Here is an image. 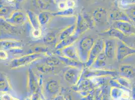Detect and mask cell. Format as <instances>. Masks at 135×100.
<instances>
[{
	"label": "cell",
	"mask_w": 135,
	"mask_h": 100,
	"mask_svg": "<svg viewBox=\"0 0 135 100\" xmlns=\"http://www.w3.org/2000/svg\"><path fill=\"white\" fill-rule=\"evenodd\" d=\"M94 43V40L90 37H85L77 42L76 48L78 54L80 61L83 63H86L87 61Z\"/></svg>",
	"instance_id": "6da1fadb"
},
{
	"label": "cell",
	"mask_w": 135,
	"mask_h": 100,
	"mask_svg": "<svg viewBox=\"0 0 135 100\" xmlns=\"http://www.w3.org/2000/svg\"><path fill=\"white\" fill-rule=\"evenodd\" d=\"M42 57H43L42 54L36 53L26 55L20 58H15L13 59L11 62L10 67L12 69H15L20 67H23L35 61Z\"/></svg>",
	"instance_id": "7a4b0ae2"
},
{
	"label": "cell",
	"mask_w": 135,
	"mask_h": 100,
	"mask_svg": "<svg viewBox=\"0 0 135 100\" xmlns=\"http://www.w3.org/2000/svg\"><path fill=\"white\" fill-rule=\"evenodd\" d=\"M103 48V44L101 40H98L95 42L90 51L88 59L85 63L86 67H90L93 65L96 59L101 54Z\"/></svg>",
	"instance_id": "3957f363"
},
{
	"label": "cell",
	"mask_w": 135,
	"mask_h": 100,
	"mask_svg": "<svg viewBox=\"0 0 135 100\" xmlns=\"http://www.w3.org/2000/svg\"><path fill=\"white\" fill-rule=\"evenodd\" d=\"M81 69L71 68L65 73V78L69 83L74 84L76 83L81 74Z\"/></svg>",
	"instance_id": "277c9868"
},
{
	"label": "cell",
	"mask_w": 135,
	"mask_h": 100,
	"mask_svg": "<svg viewBox=\"0 0 135 100\" xmlns=\"http://www.w3.org/2000/svg\"><path fill=\"white\" fill-rule=\"evenodd\" d=\"M90 25L89 21L87 18H85V17L81 15H79L76 24V31L75 34L79 36L81 34L83 33L90 28Z\"/></svg>",
	"instance_id": "5b68a950"
},
{
	"label": "cell",
	"mask_w": 135,
	"mask_h": 100,
	"mask_svg": "<svg viewBox=\"0 0 135 100\" xmlns=\"http://www.w3.org/2000/svg\"><path fill=\"white\" fill-rule=\"evenodd\" d=\"M25 15L22 12L16 11L14 12L10 17L7 19L6 21L12 25L16 26L17 25L22 24L25 22Z\"/></svg>",
	"instance_id": "8992f818"
},
{
	"label": "cell",
	"mask_w": 135,
	"mask_h": 100,
	"mask_svg": "<svg viewBox=\"0 0 135 100\" xmlns=\"http://www.w3.org/2000/svg\"><path fill=\"white\" fill-rule=\"evenodd\" d=\"M62 53L64 57L76 61L81 62L79 59L76 46L75 45H71L64 48L62 50Z\"/></svg>",
	"instance_id": "52a82bcc"
},
{
	"label": "cell",
	"mask_w": 135,
	"mask_h": 100,
	"mask_svg": "<svg viewBox=\"0 0 135 100\" xmlns=\"http://www.w3.org/2000/svg\"><path fill=\"white\" fill-rule=\"evenodd\" d=\"M22 45L20 42L16 40H5L1 41V47L4 50L19 49L22 47Z\"/></svg>",
	"instance_id": "ba28073f"
},
{
	"label": "cell",
	"mask_w": 135,
	"mask_h": 100,
	"mask_svg": "<svg viewBox=\"0 0 135 100\" xmlns=\"http://www.w3.org/2000/svg\"><path fill=\"white\" fill-rule=\"evenodd\" d=\"M79 36L76 34H75L61 41L56 46V49L62 50L66 47L72 45L74 43L77 41Z\"/></svg>",
	"instance_id": "9c48e42d"
},
{
	"label": "cell",
	"mask_w": 135,
	"mask_h": 100,
	"mask_svg": "<svg viewBox=\"0 0 135 100\" xmlns=\"http://www.w3.org/2000/svg\"><path fill=\"white\" fill-rule=\"evenodd\" d=\"M59 58L60 60L72 68H76L79 69H82L83 66V63L81 62L76 61L70 58H67L64 56H59Z\"/></svg>",
	"instance_id": "30bf717a"
},
{
	"label": "cell",
	"mask_w": 135,
	"mask_h": 100,
	"mask_svg": "<svg viewBox=\"0 0 135 100\" xmlns=\"http://www.w3.org/2000/svg\"><path fill=\"white\" fill-rule=\"evenodd\" d=\"M27 14L28 16L29 20L33 29H40L41 25L39 21L38 16H37L33 12L29 10L27 11Z\"/></svg>",
	"instance_id": "8fae6325"
},
{
	"label": "cell",
	"mask_w": 135,
	"mask_h": 100,
	"mask_svg": "<svg viewBox=\"0 0 135 100\" xmlns=\"http://www.w3.org/2000/svg\"><path fill=\"white\" fill-rule=\"evenodd\" d=\"M107 12L103 8H99L93 13V18L96 22H103L106 20Z\"/></svg>",
	"instance_id": "7c38bea8"
},
{
	"label": "cell",
	"mask_w": 135,
	"mask_h": 100,
	"mask_svg": "<svg viewBox=\"0 0 135 100\" xmlns=\"http://www.w3.org/2000/svg\"><path fill=\"white\" fill-rule=\"evenodd\" d=\"M76 31V25H73L64 30L60 36V40L62 41L74 35Z\"/></svg>",
	"instance_id": "4fadbf2b"
},
{
	"label": "cell",
	"mask_w": 135,
	"mask_h": 100,
	"mask_svg": "<svg viewBox=\"0 0 135 100\" xmlns=\"http://www.w3.org/2000/svg\"><path fill=\"white\" fill-rule=\"evenodd\" d=\"M1 25L4 30H6V31L9 33H15L17 30V29H15V26L12 25L6 21L3 20L2 19V20L1 19Z\"/></svg>",
	"instance_id": "5bb4252c"
},
{
	"label": "cell",
	"mask_w": 135,
	"mask_h": 100,
	"mask_svg": "<svg viewBox=\"0 0 135 100\" xmlns=\"http://www.w3.org/2000/svg\"><path fill=\"white\" fill-rule=\"evenodd\" d=\"M38 17L41 26L48 23L51 19V15L46 12L41 13Z\"/></svg>",
	"instance_id": "9a60e30c"
},
{
	"label": "cell",
	"mask_w": 135,
	"mask_h": 100,
	"mask_svg": "<svg viewBox=\"0 0 135 100\" xmlns=\"http://www.w3.org/2000/svg\"><path fill=\"white\" fill-rule=\"evenodd\" d=\"M104 60L105 56L104 54L101 53L96 59L95 61L92 65V67L93 68H98L103 66L104 64Z\"/></svg>",
	"instance_id": "2e32d148"
},
{
	"label": "cell",
	"mask_w": 135,
	"mask_h": 100,
	"mask_svg": "<svg viewBox=\"0 0 135 100\" xmlns=\"http://www.w3.org/2000/svg\"><path fill=\"white\" fill-rule=\"evenodd\" d=\"M118 6L124 9L128 6L135 4V0H115Z\"/></svg>",
	"instance_id": "e0dca14e"
},
{
	"label": "cell",
	"mask_w": 135,
	"mask_h": 100,
	"mask_svg": "<svg viewBox=\"0 0 135 100\" xmlns=\"http://www.w3.org/2000/svg\"><path fill=\"white\" fill-rule=\"evenodd\" d=\"M45 61L46 64L51 67H55L61 62V61L60 60L59 58H57L54 56H51L47 58Z\"/></svg>",
	"instance_id": "ac0fdd59"
},
{
	"label": "cell",
	"mask_w": 135,
	"mask_h": 100,
	"mask_svg": "<svg viewBox=\"0 0 135 100\" xmlns=\"http://www.w3.org/2000/svg\"><path fill=\"white\" fill-rule=\"evenodd\" d=\"M125 13L133 20H135V4L127 7L124 9Z\"/></svg>",
	"instance_id": "d6986e66"
},
{
	"label": "cell",
	"mask_w": 135,
	"mask_h": 100,
	"mask_svg": "<svg viewBox=\"0 0 135 100\" xmlns=\"http://www.w3.org/2000/svg\"><path fill=\"white\" fill-rule=\"evenodd\" d=\"M56 37L54 34L49 33L47 34L44 38V42L47 44H54L56 42Z\"/></svg>",
	"instance_id": "ffe728a7"
},
{
	"label": "cell",
	"mask_w": 135,
	"mask_h": 100,
	"mask_svg": "<svg viewBox=\"0 0 135 100\" xmlns=\"http://www.w3.org/2000/svg\"><path fill=\"white\" fill-rule=\"evenodd\" d=\"M113 53V45L111 41H108L105 44V54L109 57H112Z\"/></svg>",
	"instance_id": "44dd1931"
},
{
	"label": "cell",
	"mask_w": 135,
	"mask_h": 100,
	"mask_svg": "<svg viewBox=\"0 0 135 100\" xmlns=\"http://www.w3.org/2000/svg\"><path fill=\"white\" fill-rule=\"evenodd\" d=\"M54 67H51L46 64L43 65H37V68L39 70V71L43 73L50 72L54 69Z\"/></svg>",
	"instance_id": "7402d4cb"
},
{
	"label": "cell",
	"mask_w": 135,
	"mask_h": 100,
	"mask_svg": "<svg viewBox=\"0 0 135 100\" xmlns=\"http://www.w3.org/2000/svg\"><path fill=\"white\" fill-rule=\"evenodd\" d=\"M74 13L73 8H69L66 10L61 11L57 12L56 13L53 14L54 15H58V16H70L72 15Z\"/></svg>",
	"instance_id": "603a6c76"
},
{
	"label": "cell",
	"mask_w": 135,
	"mask_h": 100,
	"mask_svg": "<svg viewBox=\"0 0 135 100\" xmlns=\"http://www.w3.org/2000/svg\"><path fill=\"white\" fill-rule=\"evenodd\" d=\"M32 35L33 36V37L35 38H37L40 37L41 35V29H34L33 31H32Z\"/></svg>",
	"instance_id": "cb8c5ba5"
},
{
	"label": "cell",
	"mask_w": 135,
	"mask_h": 100,
	"mask_svg": "<svg viewBox=\"0 0 135 100\" xmlns=\"http://www.w3.org/2000/svg\"><path fill=\"white\" fill-rule=\"evenodd\" d=\"M10 8L8 7L5 6L2 7L1 9V15H8L10 12Z\"/></svg>",
	"instance_id": "d4e9b609"
},
{
	"label": "cell",
	"mask_w": 135,
	"mask_h": 100,
	"mask_svg": "<svg viewBox=\"0 0 135 100\" xmlns=\"http://www.w3.org/2000/svg\"><path fill=\"white\" fill-rule=\"evenodd\" d=\"M58 7H59V8L61 10V11H63V10H66L68 9L66 1L65 2H64V1L60 2L58 4Z\"/></svg>",
	"instance_id": "484cf974"
},
{
	"label": "cell",
	"mask_w": 135,
	"mask_h": 100,
	"mask_svg": "<svg viewBox=\"0 0 135 100\" xmlns=\"http://www.w3.org/2000/svg\"><path fill=\"white\" fill-rule=\"evenodd\" d=\"M2 100H19L16 98L12 97L11 95L8 94H4L2 96Z\"/></svg>",
	"instance_id": "4316f807"
},
{
	"label": "cell",
	"mask_w": 135,
	"mask_h": 100,
	"mask_svg": "<svg viewBox=\"0 0 135 100\" xmlns=\"http://www.w3.org/2000/svg\"><path fill=\"white\" fill-rule=\"evenodd\" d=\"M8 58V55L5 50H1V59L6 60Z\"/></svg>",
	"instance_id": "83f0119b"
},
{
	"label": "cell",
	"mask_w": 135,
	"mask_h": 100,
	"mask_svg": "<svg viewBox=\"0 0 135 100\" xmlns=\"http://www.w3.org/2000/svg\"><path fill=\"white\" fill-rule=\"evenodd\" d=\"M68 8H73L75 5V1L73 0H67L66 1Z\"/></svg>",
	"instance_id": "f1b7e54d"
},
{
	"label": "cell",
	"mask_w": 135,
	"mask_h": 100,
	"mask_svg": "<svg viewBox=\"0 0 135 100\" xmlns=\"http://www.w3.org/2000/svg\"><path fill=\"white\" fill-rule=\"evenodd\" d=\"M42 1H44V2H45L46 3H47V2H51V0H42Z\"/></svg>",
	"instance_id": "f546056e"
},
{
	"label": "cell",
	"mask_w": 135,
	"mask_h": 100,
	"mask_svg": "<svg viewBox=\"0 0 135 100\" xmlns=\"http://www.w3.org/2000/svg\"><path fill=\"white\" fill-rule=\"evenodd\" d=\"M8 2H13L14 0H7Z\"/></svg>",
	"instance_id": "4dcf8cb0"
},
{
	"label": "cell",
	"mask_w": 135,
	"mask_h": 100,
	"mask_svg": "<svg viewBox=\"0 0 135 100\" xmlns=\"http://www.w3.org/2000/svg\"><path fill=\"white\" fill-rule=\"evenodd\" d=\"M83 1H86V0H83Z\"/></svg>",
	"instance_id": "1f68e13d"
},
{
	"label": "cell",
	"mask_w": 135,
	"mask_h": 100,
	"mask_svg": "<svg viewBox=\"0 0 135 100\" xmlns=\"http://www.w3.org/2000/svg\"><path fill=\"white\" fill-rule=\"evenodd\" d=\"M66 1H67V0H66Z\"/></svg>",
	"instance_id": "d6a6232c"
}]
</instances>
